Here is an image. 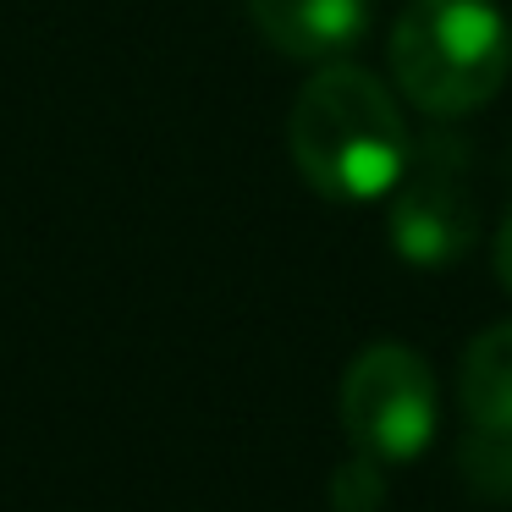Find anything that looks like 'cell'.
Instances as JSON below:
<instances>
[{"instance_id":"cell-3","label":"cell","mask_w":512,"mask_h":512,"mask_svg":"<svg viewBox=\"0 0 512 512\" xmlns=\"http://www.w3.org/2000/svg\"><path fill=\"white\" fill-rule=\"evenodd\" d=\"M342 430L375 463H408L435 435V375L413 347L375 342L342 375Z\"/></svg>"},{"instance_id":"cell-8","label":"cell","mask_w":512,"mask_h":512,"mask_svg":"<svg viewBox=\"0 0 512 512\" xmlns=\"http://www.w3.org/2000/svg\"><path fill=\"white\" fill-rule=\"evenodd\" d=\"M386 501V479H380V463L358 452L353 463H342L331 474V507L336 512H375Z\"/></svg>"},{"instance_id":"cell-6","label":"cell","mask_w":512,"mask_h":512,"mask_svg":"<svg viewBox=\"0 0 512 512\" xmlns=\"http://www.w3.org/2000/svg\"><path fill=\"white\" fill-rule=\"evenodd\" d=\"M457 391H463V413L479 430L512 435V320L490 325V331H479L468 342Z\"/></svg>"},{"instance_id":"cell-4","label":"cell","mask_w":512,"mask_h":512,"mask_svg":"<svg viewBox=\"0 0 512 512\" xmlns=\"http://www.w3.org/2000/svg\"><path fill=\"white\" fill-rule=\"evenodd\" d=\"M479 210L468 193V155L457 138L435 133L408 149L391 188V248L419 270H441L474 243Z\"/></svg>"},{"instance_id":"cell-1","label":"cell","mask_w":512,"mask_h":512,"mask_svg":"<svg viewBox=\"0 0 512 512\" xmlns=\"http://www.w3.org/2000/svg\"><path fill=\"white\" fill-rule=\"evenodd\" d=\"M287 149L320 199L369 204L397 188L413 138L375 72L353 61H325L292 100Z\"/></svg>"},{"instance_id":"cell-2","label":"cell","mask_w":512,"mask_h":512,"mask_svg":"<svg viewBox=\"0 0 512 512\" xmlns=\"http://www.w3.org/2000/svg\"><path fill=\"white\" fill-rule=\"evenodd\" d=\"M391 72L424 116H468L512 78V28L490 0H408L391 28Z\"/></svg>"},{"instance_id":"cell-9","label":"cell","mask_w":512,"mask_h":512,"mask_svg":"<svg viewBox=\"0 0 512 512\" xmlns=\"http://www.w3.org/2000/svg\"><path fill=\"white\" fill-rule=\"evenodd\" d=\"M496 276H501V287L512 292V210H507V221H501V232H496Z\"/></svg>"},{"instance_id":"cell-5","label":"cell","mask_w":512,"mask_h":512,"mask_svg":"<svg viewBox=\"0 0 512 512\" xmlns=\"http://www.w3.org/2000/svg\"><path fill=\"white\" fill-rule=\"evenodd\" d=\"M254 28L287 61H347L369 34V0H248Z\"/></svg>"},{"instance_id":"cell-7","label":"cell","mask_w":512,"mask_h":512,"mask_svg":"<svg viewBox=\"0 0 512 512\" xmlns=\"http://www.w3.org/2000/svg\"><path fill=\"white\" fill-rule=\"evenodd\" d=\"M463 474L479 496L512 501V435L507 430H479L463 446Z\"/></svg>"}]
</instances>
